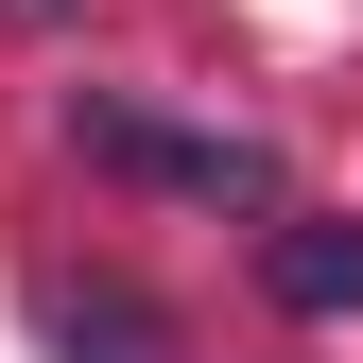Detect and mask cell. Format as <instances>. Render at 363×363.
Wrapping results in <instances>:
<instances>
[{"mask_svg": "<svg viewBox=\"0 0 363 363\" xmlns=\"http://www.w3.org/2000/svg\"><path fill=\"white\" fill-rule=\"evenodd\" d=\"M35 329H52V363H173V311L139 277H35Z\"/></svg>", "mask_w": 363, "mask_h": 363, "instance_id": "cell-2", "label": "cell"}, {"mask_svg": "<svg viewBox=\"0 0 363 363\" xmlns=\"http://www.w3.org/2000/svg\"><path fill=\"white\" fill-rule=\"evenodd\" d=\"M0 18H18V35H52V18H69V0H0Z\"/></svg>", "mask_w": 363, "mask_h": 363, "instance_id": "cell-4", "label": "cell"}, {"mask_svg": "<svg viewBox=\"0 0 363 363\" xmlns=\"http://www.w3.org/2000/svg\"><path fill=\"white\" fill-rule=\"evenodd\" d=\"M259 294L311 311V329L363 311V225H346V208H277V225H259Z\"/></svg>", "mask_w": 363, "mask_h": 363, "instance_id": "cell-3", "label": "cell"}, {"mask_svg": "<svg viewBox=\"0 0 363 363\" xmlns=\"http://www.w3.org/2000/svg\"><path fill=\"white\" fill-rule=\"evenodd\" d=\"M69 156L86 173H139V191H173V208H242V225L294 208L277 139H242V121H156L139 86H69Z\"/></svg>", "mask_w": 363, "mask_h": 363, "instance_id": "cell-1", "label": "cell"}]
</instances>
